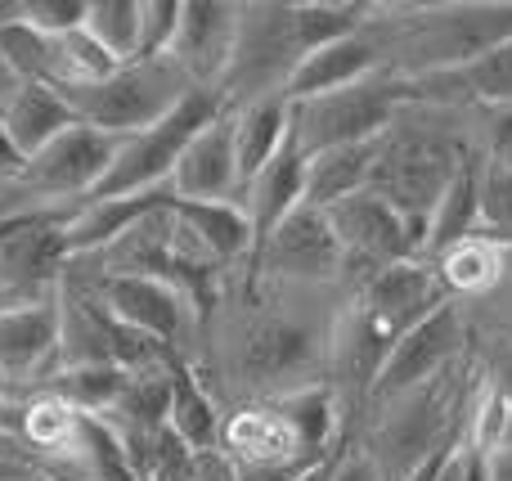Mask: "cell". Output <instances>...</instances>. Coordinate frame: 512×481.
<instances>
[{
  "label": "cell",
  "instance_id": "1",
  "mask_svg": "<svg viewBox=\"0 0 512 481\" xmlns=\"http://www.w3.org/2000/svg\"><path fill=\"white\" fill-rule=\"evenodd\" d=\"M346 297L351 288L342 284H283L234 270L198 329L189 369L221 410L328 387Z\"/></svg>",
  "mask_w": 512,
  "mask_h": 481
},
{
  "label": "cell",
  "instance_id": "2",
  "mask_svg": "<svg viewBox=\"0 0 512 481\" xmlns=\"http://www.w3.org/2000/svg\"><path fill=\"white\" fill-rule=\"evenodd\" d=\"M481 149V108L409 99L373 144L369 189L427 234L454 171Z\"/></svg>",
  "mask_w": 512,
  "mask_h": 481
},
{
  "label": "cell",
  "instance_id": "3",
  "mask_svg": "<svg viewBox=\"0 0 512 481\" xmlns=\"http://www.w3.org/2000/svg\"><path fill=\"white\" fill-rule=\"evenodd\" d=\"M382 68L400 77H436L512 41V0H454V5H369L364 18Z\"/></svg>",
  "mask_w": 512,
  "mask_h": 481
},
{
  "label": "cell",
  "instance_id": "4",
  "mask_svg": "<svg viewBox=\"0 0 512 481\" xmlns=\"http://www.w3.org/2000/svg\"><path fill=\"white\" fill-rule=\"evenodd\" d=\"M414 99V81L391 68H378L373 77L355 86L328 90V95L292 99L288 135L301 153L337 149V144H369L391 126V117Z\"/></svg>",
  "mask_w": 512,
  "mask_h": 481
},
{
  "label": "cell",
  "instance_id": "5",
  "mask_svg": "<svg viewBox=\"0 0 512 481\" xmlns=\"http://www.w3.org/2000/svg\"><path fill=\"white\" fill-rule=\"evenodd\" d=\"M189 90H194L189 77L171 59H135V63L113 68L104 81H95V86L68 90L63 99L72 104L77 122L126 140V135L162 122Z\"/></svg>",
  "mask_w": 512,
  "mask_h": 481
},
{
  "label": "cell",
  "instance_id": "6",
  "mask_svg": "<svg viewBox=\"0 0 512 481\" xmlns=\"http://www.w3.org/2000/svg\"><path fill=\"white\" fill-rule=\"evenodd\" d=\"M225 113L221 90H189L176 108H171L162 122L144 126V131L126 135L117 144V158L108 167V176L99 180V189L90 198H122V194H149V189L171 185V171H176L180 153L189 149L198 131L207 122Z\"/></svg>",
  "mask_w": 512,
  "mask_h": 481
},
{
  "label": "cell",
  "instance_id": "7",
  "mask_svg": "<svg viewBox=\"0 0 512 481\" xmlns=\"http://www.w3.org/2000/svg\"><path fill=\"white\" fill-rule=\"evenodd\" d=\"M306 59L297 36L292 5H239V45H234L230 72L221 81L225 108L248 104L261 95H283L288 77Z\"/></svg>",
  "mask_w": 512,
  "mask_h": 481
},
{
  "label": "cell",
  "instance_id": "8",
  "mask_svg": "<svg viewBox=\"0 0 512 481\" xmlns=\"http://www.w3.org/2000/svg\"><path fill=\"white\" fill-rule=\"evenodd\" d=\"M328 225H333L337 248H342V288H351V293L369 284L378 270L423 257V230L405 221L391 203H382L373 189H360V194L333 203Z\"/></svg>",
  "mask_w": 512,
  "mask_h": 481
},
{
  "label": "cell",
  "instance_id": "9",
  "mask_svg": "<svg viewBox=\"0 0 512 481\" xmlns=\"http://www.w3.org/2000/svg\"><path fill=\"white\" fill-rule=\"evenodd\" d=\"M95 275V293L104 302V311L117 324L135 329L140 338L158 342L171 360H194L198 347V315L189 311V302L162 279H135V275H99L95 261L81 257Z\"/></svg>",
  "mask_w": 512,
  "mask_h": 481
},
{
  "label": "cell",
  "instance_id": "10",
  "mask_svg": "<svg viewBox=\"0 0 512 481\" xmlns=\"http://www.w3.org/2000/svg\"><path fill=\"white\" fill-rule=\"evenodd\" d=\"M117 135L95 131V126L77 122L59 135L54 144H45L36 158H27L18 167V185L36 198L41 207H77L99 189V180L108 176L117 158Z\"/></svg>",
  "mask_w": 512,
  "mask_h": 481
},
{
  "label": "cell",
  "instance_id": "11",
  "mask_svg": "<svg viewBox=\"0 0 512 481\" xmlns=\"http://www.w3.org/2000/svg\"><path fill=\"white\" fill-rule=\"evenodd\" d=\"M248 275L283 279V284H342V248L324 207L297 203L252 252Z\"/></svg>",
  "mask_w": 512,
  "mask_h": 481
},
{
  "label": "cell",
  "instance_id": "12",
  "mask_svg": "<svg viewBox=\"0 0 512 481\" xmlns=\"http://www.w3.org/2000/svg\"><path fill=\"white\" fill-rule=\"evenodd\" d=\"M468 347H472V329H468V320H463V311L454 302L436 306L427 320H418L414 329L387 351V360H382L378 383H373L364 410H373V405H382V401H396V396L432 383L436 374H445L450 365H459V360L468 356Z\"/></svg>",
  "mask_w": 512,
  "mask_h": 481
},
{
  "label": "cell",
  "instance_id": "13",
  "mask_svg": "<svg viewBox=\"0 0 512 481\" xmlns=\"http://www.w3.org/2000/svg\"><path fill=\"white\" fill-rule=\"evenodd\" d=\"M445 302H450V297H445L441 279H436L427 257L378 270L369 284L351 293V306L373 324V333H378L387 347H396L418 320H427V315Z\"/></svg>",
  "mask_w": 512,
  "mask_h": 481
},
{
  "label": "cell",
  "instance_id": "14",
  "mask_svg": "<svg viewBox=\"0 0 512 481\" xmlns=\"http://www.w3.org/2000/svg\"><path fill=\"white\" fill-rule=\"evenodd\" d=\"M234 45H239V5H225V0H185L167 59L185 72L189 86L221 90L230 59H234Z\"/></svg>",
  "mask_w": 512,
  "mask_h": 481
},
{
  "label": "cell",
  "instance_id": "15",
  "mask_svg": "<svg viewBox=\"0 0 512 481\" xmlns=\"http://www.w3.org/2000/svg\"><path fill=\"white\" fill-rule=\"evenodd\" d=\"M59 351V293L50 302L0 311V378L14 396H27L54 374Z\"/></svg>",
  "mask_w": 512,
  "mask_h": 481
},
{
  "label": "cell",
  "instance_id": "16",
  "mask_svg": "<svg viewBox=\"0 0 512 481\" xmlns=\"http://www.w3.org/2000/svg\"><path fill=\"white\" fill-rule=\"evenodd\" d=\"M171 194H176V203H239L243 198L230 113L207 122L189 140V149L180 153L176 171H171Z\"/></svg>",
  "mask_w": 512,
  "mask_h": 481
},
{
  "label": "cell",
  "instance_id": "17",
  "mask_svg": "<svg viewBox=\"0 0 512 481\" xmlns=\"http://www.w3.org/2000/svg\"><path fill=\"white\" fill-rule=\"evenodd\" d=\"M414 99L454 108H512V41L495 45L454 72L414 77Z\"/></svg>",
  "mask_w": 512,
  "mask_h": 481
},
{
  "label": "cell",
  "instance_id": "18",
  "mask_svg": "<svg viewBox=\"0 0 512 481\" xmlns=\"http://www.w3.org/2000/svg\"><path fill=\"white\" fill-rule=\"evenodd\" d=\"M68 126H77V113H72V104L54 86L27 81V86H18L14 95L0 104V135H5L9 153L18 158V167H23L27 158H36L45 144L59 140Z\"/></svg>",
  "mask_w": 512,
  "mask_h": 481
},
{
  "label": "cell",
  "instance_id": "19",
  "mask_svg": "<svg viewBox=\"0 0 512 481\" xmlns=\"http://www.w3.org/2000/svg\"><path fill=\"white\" fill-rule=\"evenodd\" d=\"M239 203L252 221V252L261 248L265 234H270L292 207L306 203V153L292 144V135L283 140V149L256 171L248 185H243Z\"/></svg>",
  "mask_w": 512,
  "mask_h": 481
},
{
  "label": "cell",
  "instance_id": "20",
  "mask_svg": "<svg viewBox=\"0 0 512 481\" xmlns=\"http://www.w3.org/2000/svg\"><path fill=\"white\" fill-rule=\"evenodd\" d=\"M382 68V54H378V41L369 36V27L360 32L342 36L333 45H319L315 54L297 63V72L288 77V104L292 99H310V95H328V90H342V86H355V81L373 77Z\"/></svg>",
  "mask_w": 512,
  "mask_h": 481
},
{
  "label": "cell",
  "instance_id": "21",
  "mask_svg": "<svg viewBox=\"0 0 512 481\" xmlns=\"http://www.w3.org/2000/svg\"><path fill=\"white\" fill-rule=\"evenodd\" d=\"M508 261H512L508 243H499V239H490V234L477 230L472 239L454 243V248H445L441 257H432V270H436V279H441L445 297H450L454 306H477L499 288Z\"/></svg>",
  "mask_w": 512,
  "mask_h": 481
},
{
  "label": "cell",
  "instance_id": "22",
  "mask_svg": "<svg viewBox=\"0 0 512 481\" xmlns=\"http://www.w3.org/2000/svg\"><path fill=\"white\" fill-rule=\"evenodd\" d=\"M230 113V131H234V158H239V176L243 185L283 149L288 140V122H292V104L288 95H261L248 104L225 108Z\"/></svg>",
  "mask_w": 512,
  "mask_h": 481
},
{
  "label": "cell",
  "instance_id": "23",
  "mask_svg": "<svg viewBox=\"0 0 512 481\" xmlns=\"http://www.w3.org/2000/svg\"><path fill=\"white\" fill-rule=\"evenodd\" d=\"M481 149L472 153L468 162H463L459 171H454L450 189L441 194V203H436V212L427 216V234H423V257H441L445 248H454V243L472 239V234L481 230Z\"/></svg>",
  "mask_w": 512,
  "mask_h": 481
},
{
  "label": "cell",
  "instance_id": "24",
  "mask_svg": "<svg viewBox=\"0 0 512 481\" xmlns=\"http://www.w3.org/2000/svg\"><path fill=\"white\" fill-rule=\"evenodd\" d=\"M373 144H337V149H319L306 153V203L310 207H333L342 198L369 189V171H373Z\"/></svg>",
  "mask_w": 512,
  "mask_h": 481
},
{
  "label": "cell",
  "instance_id": "25",
  "mask_svg": "<svg viewBox=\"0 0 512 481\" xmlns=\"http://www.w3.org/2000/svg\"><path fill=\"white\" fill-rule=\"evenodd\" d=\"M221 419H225V410L216 405V396L198 383V374L185 365V360H176V365H171L167 428L176 432L189 450L207 455V450H216V441H221Z\"/></svg>",
  "mask_w": 512,
  "mask_h": 481
},
{
  "label": "cell",
  "instance_id": "26",
  "mask_svg": "<svg viewBox=\"0 0 512 481\" xmlns=\"http://www.w3.org/2000/svg\"><path fill=\"white\" fill-rule=\"evenodd\" d=\"M185 225L225 270H248L252 261V221L243 203H176Z\"/></svg>",
  "mask_w": 512,
  "mask_h": 481
},
{
  "label": "cell",
  "instance_id": "27",
  "mask_svg": "<svg viewBox=\"0 0 512 481\" xmlns=\"http://www.w3.org/2000/svg\"><path fill=\"white\" fill-rule=\"evenodd\" d=\"M126 378L131 374L117 365H77V369H54L36 392H50V396H59V401H68L72 410L90 414V419H104L117 405V396H122Z\"/></svg>",
  "mask_w": 512,
  "mask_h": 481
},
{
  "label": "cell",
  "instance_id": "28",
  "mask_svg": "<svg viewBox=\"0 0 512 481\" xmlns=\"http://www.w3.org/2000/svg\"><path fill=\"white\" fill-rule=\"evenodd\" d=\"M81 32L113 63L140 59V0H86Z\"/></svg>",
  "mask_w": 512,
  "mask_h": 481
},
{
  "label": "cell",
  "instance_id": "29",
  "mask_svg": "<svg viewBox=\"0 0 512 481\" xmlns=\"http://www.w3.org/2000/svg\"><path fill=\"white\" fill-rule=\"evenodd\" d=\"M0 54H5V63H9L18 86H27V81L50 86V36L36 32L27 18L0 27Z\"/></svg>",
  "mask_w": 512,
  "mask_h": 481
},
{
  "label": "cell",
  "instance_id": "30",
  "mask_svg": "<svg viewBox=\"0 0 512 481\" xmlns=\"http://www.w3.org/2000/svg\"><path fill=\"white\" fill-rule=\"evenodd\" d=\"M481 234L512 243V171L481 153Z\"/></svg>",
  "mask_w": 512,
  "mask_h": 481
},
{
  "label": "cell",
  "instance_id": "31",
  "mask_svg": "<svg viewBox=\"0 0 512 481\" xmlns=\"http://www.w3.org/2000/svg\"><path fill=\"white\" fill-rule=\"evenodd\" d=\"M472 338H512V261L499 279V288L477 306H459Z\"/></svg>",
  "mask_w": 512,
  "mask_h": 481
},
{
  "label": "cell",
  "instance_id": "32",
  "mask_svg": "<svg viewBox=\"0 0 512 481\" xmlns=\"http://www.w3.org/2000/svg\"><path fill=\"white\" fill-rule=\"evenodd\" d=\"M185 0H140V59H167Z\"/></svg>",
  "mask_w": 512,
  "mask_h": 481
},
{
  "label": "cell",
  "instance_id": "33",
  "mask_svg": "<svg viewBox=\"0 0 512 481\" xmlns=\"http://www.w3.org/2000/svg\"><path fill=\"white\" fill-rule=\"evenodd\" d=\"M472 356H477L481 383L512 410V338H472Z\"/></svg>",
  "mask_w": 512,
  "mask_h": 481
},
{
  "label": "cell",
  "instance_id": "34",
  "mask_svg": "<svg viewBox=\"0 0 512 481\" xmlns=\"http://www.w3.org/2000/svg\"><path fill=\"white\" fill-rule=\"evenodd\" d=\"M23 18L45 36H59L81 27L86 18V0H23Z\"/></svg>",
  "mask_w": 512,
  "mask_h": 481
},
{
  "label": "cell",
  "instance_id": "35",
  "mask_svg": "<svg viewBox=\"0 0 512 481\" xmlns=\"http://www.w3.org/2000/svg\"><path fill=\"white\" fill-rule=\"evenodd\" d=\"M481 153L512 171V108H481Z\"/></svg>",
  "mask_w": 512,
  "mask_h": 481
},
{
  "label": "cell",
  "instance_id": "36",
  "mask_svg": "<svg viewBox=\"0 0 512 481\" xmlns=\"http://www.w3.org/2000/svg\"><path fill=\"white\" fill-rule=\"evenodd\" d=\"M319 481H382V477H378V468H373V459L364 455L355 441H346V446L328 459V468Z\"/></svg>",
  "mask_w": 512,
  "mask_h": 481
},
{
  "label": "cell",
  "instance_id": "37",
  "mask_svg": "<svg viewBox=\"0 0 512 481\" xmlns=\"http://www.w3.org/2000/svg\"><path fill=\"white\" fill-rule=\"evenodd\" d=\"M486 473H490V481H512V450L486 455Z\"/></svg>",
  "mask_w": 512,
  "mask_h": 481
},
{
  "label": "cell",
  "instance_id": "38",
  "mask_svg": "<svg viewBox=\"0 0 512 481\" xmlns=\"http://www.w3.org/2000/svg\"><path fill=\"white\" fill-rule=\"evenodd\" d=\"M18 90V81H14V72H9V63H5V54H0V104H5L9 95Z\"/></svg>",
  "mask_w": 512,
  "mask_h": 481
},
{
  "label": "cell",
  "instance_id": "39",
  "mask_svg": "<svg viewBox=\"0 0 512 481\" xmlns=\"http://www.w3.org/2000/svg\"><path fill=\"white\" fill-rule=\"evenodd\" d=\"M18 18H23V0H0V27L18 23Z\"/></svg>",
  "mask_w": 512,
  "mask_h": 481
},
{
  "label": "cell",
  "instance_id": "40",
  "mask_svg": "<svg viewBox=\"0 0 512 481\" xmlns=\"http://www.w3.org/2000/svg\"><path fill=\"white\" fill-rule=\"evenodd\" d=\"M14 481H36V477H14Z\"/></svg>",
  "mask_w": 512,
  "mask_h": 481
},
{
  "label": "cell",
  "instance_id": "41",
  "mask_svg": "<svg viewBox=\"0 0 512 481\" xmlns=\"http://www.w3.org/2000/svg\"><path fill=\"white\" fill-rule=\"evenodd\" d=\"M508 248H512V243H508Z\"/></svg>",
  "mask_w": 512,
  "mask_h": 481
}]
</instances>
